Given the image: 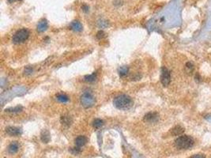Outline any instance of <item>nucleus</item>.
<instances>
[{
	"mask_svg": "<svg viewBox=\"0 0 211 158\" xmlns=\"http://www.w3.org/2000/svg\"><path fill=\"white\" fill-rule=\"evenodd\" d=\"M133 100L131 96L122 94L116 96L113 100V104L119 110H127L133 105Z\"/></svg>",
	"mask_w": 211,
	"mask_h": 158,
	"instance_id": "nucleus-1",
	"label": "nucleus"
},
{
	"mask_svg": "<svg viewBox=\"0 0 211 158\" xmlns=\"http://www.w3.org/2000/svg\"><path fill=\"white\" fill-rule=\"evenodd\" d=\"M195 144L194 139L188 135H180L175 139V145L180 149H191Z\"/></svg>",
	"mask_w": 211,
	"mask_h": 158,
	"instance_id": "nucleus-2",
	"label": "nucleus"
},
{
	"mask_svg": "<svg viewBox=\"0 0 211 158\" xmlns=\"http://www.w3.org/2000/svg\"><path fill=\"white\" fill-rule=\"evenodd\" d=\"M29 36V32L27 29H21L17 31L13 36V42L16 44L26 41Z\"/></svg>",
	"mask_w": 211,
	"mask_h": 158,
	"instance_id": "nucleus-3",
	"label": "nucleus"
},
{
	"mask_svg": "<svg viewBox=\"0 0 211 158\" xmlns=\"http://www.w3.org/2000/svg\"><path fill=\"white\" fill-rule=\"evenodd\" d=\"M80 100H81L82 105L84 108H90V107L93 106L95 104L96 102L95 97L93 96V95L91 92H84L82 95L81 96Z\"/></svg>",
	"mask_w": 211,
	"mask_h": 158,
	"instance_id": "nucleus-4",
	"label": "nucleus"
},
{
	"mask_svg": "<svg viewBox=\"0 0 211 158\" xmlns=\"http://www.w3.org/2000/svg\"><path fill=\"white\" fill-rule=\"evenodd\" d=\"M161 82L163 86L166 87L171 82V74L170 72L166 67L163 66L161 68Z\"/></svg>",
	"mask_w": 211,
	"mask_h": 158,
	"instance_id": "nucleus-5",
	"label": "nucleus"
},
{
	"mask_svg": "<svg viewBox=\"0 0 211 158\" xmlns=\"http://www.w3.org/2000/svg\"><path fill=\"white\" fill-rule=\"evenodd\" d=\"M159 115L157 112H148L144 116V121L149 123H153L158 121Z\"/></svg>",
	"mask_w": 211,
	"mask_h": 158,
	"instance_id": "nucleus-6",
	"label": "nucleus"
},
{
	"mask_svg": "<svg viewBox=\"0 0 211 158\" xmlns=\"http://www.w3.org/2000/svg\"><path fill=\"white\" fill-rule=\"evenodd\" d=\"M6 133L10 136H20L22 134V131L16 127H8L6 128Z\"/></svg>",
	"mask_w": 211,
	"mask_h": 158,
	"instance_id": "nucleus-7",
	"label": "nucleus"
},
{
	"mask_svg": "<svg viewBox=\"0 0 211 158\" xmlns=\"http://www.w3.org/2000/svg\"><path fill=\"white\" fill-rule=\"evenodd\" d=\"M74 142H75L76 147L80 148V147H82L83 145H86V143L87 142V138H86L85 136L80 135V136H78V137L75 138Z\"/></svg>",
	"mask_w": 211,
	"mask_h": 158,
	"instance_id": "nucleus-8",
	"label": "nucleus"
},
{
	"mask_svg": "<svg viewBox=\"0 0 211 158\" xmlns=\"http://www.w3.org/2000/svg\"><path fill=\"white\" fill-rule=\"evenodd\" d=\"M19 149V144L17 142H13L8 146V152L10 154H14Z\"/></svg>",
	"mask_w": 211,
	"mask_h": 158,
	"instance_id": "nucleus-9",
	"label": "nucleus"
},
{
	"mask_svg": "<svg viewBox=\"0 0 211 158\" xmlns=\"http://www.w3.org/2000/svg\"><path fill=\"white\" fill-rule=\"evenodd\" d=\"M184 129L180 126H175L171 131V135L173 136H180L184 134Z\"/></svg>",
	"mask_w": 211,
	"mask_h": 158,
	"instance_id": "nucleus-10",
	"label": "nucleus"
},
{
	"mask_svg": "<svg viewBox=\"0 0 211 158\" xmlns=\"http://www.w3.org/2000/svg\"><path fill=\"white\" fill-rule=\"evenodd\" d=\"M48 22L45 20H42L40 21V22L37 25V31L40 32V33H43L44 31H46L48 29Z\"/></svg>",
	"mask_w": 211,
	"mask_h": 158,
	"instance_id": "nucleus-11",
	"label": "nucleus"
},
{
	"mask_svg": "<svg viewBox=\"0 0 211 158\" xmlns=\"http://www.w3.org/2000/svg\"><path fill=\"white\" fill-rule=\"evenodd\" d=\"M70 27L74 31H76V32H81L82 30V24L80 23L79 21H73L72 23L70 24Z\"/></svg>",
	"mask_w": 211,
	"mask_h": 158,
	"instance_id": "nucleus-12",
	"label": "nucleus"
},
{
	"mask_svg": "<svg viewBox=\"0 0 211 158\" xmlns=\"http://www.w3.org/2000/svg\"><path fill=\"white\" fill-rule=\"evenodd\" d=\"M40 138H41V141L44 142V143H48L50 141V135L48 131H43L42 133H41V135H40Z\"/></svg>",
	"mask_w": 211,
	"mask_h": 158,
	"instance_id": "nucleus-13",
	"label": "nucleus"
},
{
	"mask_svg": "<svg viewBox=\"0 0 211 158\" xmlns=\"http://www.w3.org/2000/svg\"><path fill=\"white\" fill-rule=\"evenodd\" d=\"M60 121H61V123H63V125L70 126L72 123V118H70V116H67V115H63L61 117Z\"/></svg>",
	"mask_w": 211,
	"mask_h": 158,
	"instance_id": "nucleus-14",
	"label": "nucleus"
},
{
	"mask_svg": "<svg viewBox=\"0 0 211 158\" xmlns=\"http://www.w3.org/2000/svg\"><path fill=\"white\" fill-rule=\"evenodd\" d=\"M56 99L58 101L61 103H66L69 101V97L65 94H63V93H60V94L56 95Z\"/></svg>",
	"mask_w": 211,
	"mask_h": 158,
	"instance_id": "nucleus-15",
	"label": "nucleus"
},
{
	"mask_svg": "<svg viewBox=\"0 0 211 158\" xmlns=\"http://www.w3.org/2000/svg\"><path fill=\"white\" fill-rule=\"evenodd\" d=\"M103 124H104V121H103L102 119H100V118H96V119H94L93 123H92V126L96 129H98L100 127H101Z\"/></svg>",
	"mask_w": 211,
	"mask_h": 158,
	"instance_id": "nucleus-16",
	"label": "nucleus"
},
{
	"mask_svg": "<svg viewBox=\"0 0 211 158\" xmlns=\"http://www.w3.org/2000/svg\"><path fill=\"white\" fill-rule=\"evenodd\" d=\"M96 78V73H93L92 74L85 76L84 80H85L86 82H92L95 81Z\"/></svg>",
	"mask_w": 211,
	"mask_h": 158,
	"instance_id": "nucleus-17",
	"label": "nucleus"
},
{
	"mask_svg": "<svg viewBox=\"0 0 211 158\" xmlns=\"http://www.w3.org/2000/svg\"><path fill=\"white\" fill-rule=\"evenodd\" d=\"M185 69H186V71L188 74H191L195 70V66L193 65V63H191V62H188V63H186V66H185Z\"/></svg>",
	"mask_w": 211,
	"mask_h": 158,
	"instance_id": "nucleus-18",
	"label": "nucleus"
},
{
	"mask_svg": "<svg viewBox=\"0 0 211 158\" xmlns=\"http://www.w3.org/2000/svg\"><path fill=\"white\" fill-rule=\"evenodd\" d=\"M5 111L7 112H19L22 111V107L21 106H17L14 108H10L6 109Z\"/></svg>",
	"mask_w": 211,
	"mask_h": 158,
	"instance_id": "nucleus-19",
	"label": "nucleus"
},
{
	"mask_svg": "<svg viewBox=\"0 0 211 158\" xmlns=\"http://www.w3.org/2000/svg\"><path fill=\"white\" fill-rule=\"evenodd\" d=\"M129 71V69L127 66H122V67H120V69L119 70V75L120 76H125L127 74V73Z\"/></svg>",
	"mask_w": 211,
	"mask_h": 158,
	"instance_id": "nucleus-20",
	"label": "nucleus"
},
{
	"mask_svg": "<svg viewBox=\"0 0 211 158\" xmlns=\"http://www.w3.org/2000/svg\"><path fill=\"white\" fill-rule=\"evenodd\" d=\"M104 36H105V33H104V31H99L98 33H96V38L98 40L103 39Z\"/></svg>",
	"mask_w": 211,
	"mask_h": 158,
	"instance_id": "nucleus-21",
	"label": "nucleus"
},
{
	"mask_svg": "<svg viewBox=\"0 0 211 158\" xmlns=\"http://www.w3.org/2000/svg\"><path fill=\"white\" fill-rule=\"evenodd\" d=\"M72 153H74V154H78V153H80V148H78V147H76V148H74L72 149Z\"/></svg>",
	"mask_w": 211,
	"mask_h": 158,
	"instance_id": "nucleus-22",
	"label": "nucleus"
},
{
	"mask_svg": "<svg viewBox=\"0 0 211 158\" xmlns=\"http://www.w3.org/2000/svg\"><path fill=\"white\" fill-rule=\"evenodd\" d=\"M191 158H206L203 156V155H200V154H196V155H194L193 157Z\"/></svg>",
	"mask_w": 211,
	"mask_h": 158,
	"instance_id": "nucleus-23",
	"label": "nucleus"
},
{
	"mask_svg": "<svg viewBox=\"0 0 211 158\" xmlns=\"http://www.w3.org/2000/svg\"><path fill=\"white\" fill-rule=\"evenodd\" d=\"M9 1V3H14L15 1H17V0H8Z\"/></svg>",
	"mask_w": 211,
	"mask_h": 158,
	"instance_id": "nucleus-24",
	"label": "nucleus"
}]
</instances>
